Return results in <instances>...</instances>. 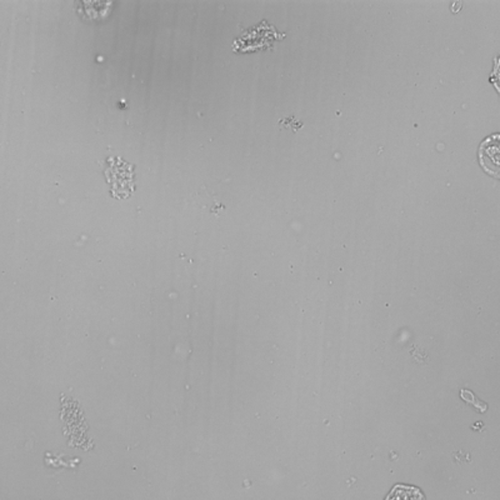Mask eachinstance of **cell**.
I'll return each mask as SVG.
<instances>
[{"mask_svg":"<svg viewBox=\"0 0 500 500\" xmlns=\"http://www.w3.org/2000/svg\"><path fill=\"white\" fill-rule=\"evenodd\" d=\"M499 137L488 138L479 148V161L484 170L495 178L499 176Z\"/></svg>","mask_w":500,"mask_h":500,"instance_id":"1","label":"cell"},{"mask_svg":"<svg viewBox=\"0 0 500 500\" xmlns=\"http://www.w3.org/2000/svg\"><path fill=\"white\" fill-rule=\"evenodd\" d=\"M460 398L469 405H473L478 413H485L488 410V404L484 403L483 400L476 398L475 394L473 391L468 390V389H460Z\"/></svg>","mask_w":500,"mask_h":500,"instance_id":"2","label":"cell"},{"mask_svg":"<svg viewBox=\"0 0 500 500\" xmlns=\"http://www.w3.org/2000/svg\"><path fill=\"white\" fill-rule=\"evenodd\" d=\"M409 355L412 356L413 360L415 361L419 365H424V364H429L430 363V358L428 351L424 349L423 347H420L419 344H413L412 347L409 348Z\"/></svg>","mask_w":500,"mask_h":500,"instance_id":"3","label":"cell"},{"mask_svg":"<svg viewBox=\"0 0 500 500\" xmlns=\"http://www.w3.org/2000/svg\"><path fill=\"white\" fill-rule=\"evenodd\" d=\"M453 459L456 464L470 463L471 456L469 453H464L463 450H458V451H454L453 453Z\"/></svg>","mask_w":500,"mask_h":500,"instance_id":"4","label":"cell"},{"mask_svg":"<svg viewBox=\"0 0 500 500\" xmlns=\"http://www.w3.org/2000/svg\"><path fill=\"white\" fill-rule=\"evenodd\" d=\"M279 124H283L284 127H286V128H291V129H293V132H296V130H298L299 128L303 125L302 123L298 122V120L294 119L293 117L285 118V119H281L280 122H279Z\"/></svg>","mask_w":500,"mask_h":500,"instance_id":"5","label":"cell"}]
</instances>
